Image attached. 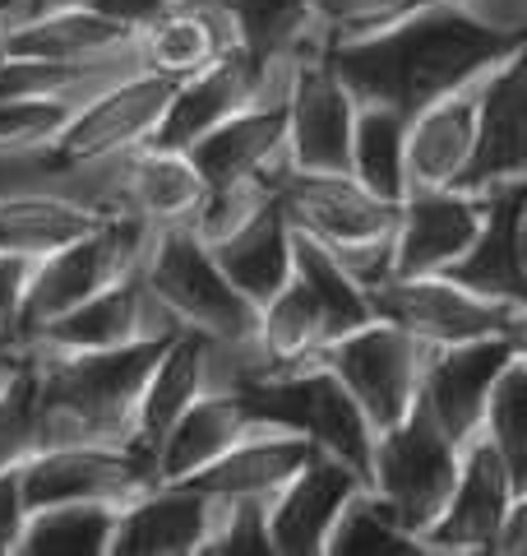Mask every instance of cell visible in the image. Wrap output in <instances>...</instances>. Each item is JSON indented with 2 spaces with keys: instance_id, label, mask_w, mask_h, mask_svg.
<instances>
[{
  "instance_id": "39",
  "label": "cell",
  "mask_w": 527,
  "mask_h": 556,
  "mask_svg": "<svg viewBox=\"0 0 527 556\" xmlns=\"http://www.w3.org/2000/svg\"><path fill=\"white\" fill-rule=\"evenodd\" d=\"M38 455V376L33 357H24L0 380V473Z\"/></svg>"
},
{
  "instance_id": "50",
  "label": "cell",
  "mask_w": 527,
  "mask_h": 556,
  "mask_svg": "<svg viewBox=\"0 0 527 556\" xmlns=\"http://www.w3.org/2000/svg\"><path fill=\"white\" fill-rule=\"evenodd\" d=\"M171 5H181V0H171Z\"/></svg>"
},
{
  "instance_id": "29",
  "label": "cell",
  "mask_w": 527,
  "mask_h": 556,
  "mask_svg": "<svg viewBox=\"0 0 527 556\" xmlns=\"http://www.w3.org/2000/svg\"><path fill=\"white\" fill-rule=\"evenodd\" d=\"M250 427L236 408L232 394H200L176 422L167 427V437L153 445V473L157 482H185L200 468H208L241 431Z\"/></svg>"
},
{
  "instance_id": "38",
  "label": "cell",
  "mask_w": 527,
  "mask_h": 556,
  "mask_svg": "<svg viewBox=\"0 0 527 556\" xmlns=\"http://www.w3.org/2000/svg\"><path fill=\"white\" fill-rule=\"evenodd\" d=\"M324 556H421V552H416V538L402 533L371 492H361L338 515Z\"/></svg>"
},
{
  "instance_id": "32",
  "label": "cell",
  "mask_w": 527,
  "mask_h": 556,
  "mask_svg": "<svg viewBox=\"0 0 527 556\" xmlns=\"http://www.w3.org/2000/svg\"><path fill=\"white\" fill-rule=\"evenodd\" d=\"M116 510L107 501H56L24 515L10 556H107Z\"/></svg>"
},
{
  "instance_id": "27",
  "label": "cell",
  "mask_w": 527,
  "mask_h": 556,
  "mask_svg": "<svg viewBox=\"0 0 527 556\" xmlns=\"http://www.w3.org/2000/svg\"><path fill=\"white\" fill-rule=\"evenodd\" d=\"M232 47H236V33L214 0L167 5L144 33H134L139 70H153V75H167V79H190L195 70L214 65Z\"/></svg>"
},
{
  "instance_id": "25",
  "label": "cell",
  "mask_w": 527,
  "mask_h": 556,
  "mask_svg": "<svg viewBox=\"0 0 527 556\" xmlns=\"http://www.w3.org/2000/svg\"><path fill=\"white\" fill-rule=\"evenodd\" d=\"M310 450L314 445L292 437V431L245 427L214 464L200 468V473L185 482L214 501H269L278 486L306 464Z\"/></svg>"
},
{
  "instance_id": "33",
  "label": "cell",
  "mask_w": 527,
  "mask_h": 556,
  "mask_svg": "<svg viewBox=\"0 0 527 556\" xmlns=\"http://www.w3.org/2000/svg\"><path fill=\"white\" fill-rule=\"evenodd\" d=\"M102 214L83 208L75 200L42 195V190H20V195H0V251L38 260L65 241L83 237Z\"/></svg>"
},
{
  "instance_id": "16",
  "label": "cell",
  "mask_w": 527,
  "mask_h": 556,
  "mask_svg": "<svg viewBox=\"0 0 527 556\" xmlns=\"http://www.w3.org/2000/svg\"><path fill=\"white\" fill-rule=\"evenodd\" d=\"M365 492V478L329 450H310L306 464L264 501V525H269L273 556H324L329 533L338 515L351 506V496Z\"/></svg>"
},
{
  "instance_id": "31",
  "label": "cell",
  "mask_w": 527,
  "mask_h": 556,
  "mask_svg": "<svg viewBox=\"0 0 527 556\" xmlns=\"http://www.w3.org/2000/svg\"><path fill=\"white\" fill-rule=\"evenodd\" d=\"M292 278L306 288L314 316H320L324 343L338 334H351L365 320H375L361 278L343 265L338 251H329L324 241H314L306 232H292Z\"/></svg>"
},
{
  "instance_id": "7",
  "label": "cell",
  "mask_w": 527,
  "mask_h": 556,
  "mask_svg": "<svg viewBox=\"0 0 527 556\" xmlns=\"http://www.w3.org/2000/svg\"><path fill=\"white\" fill-rule=\"evenodd\" d=\"M375 320L398 325L426 348L467 343L486 334H523L527 339V306L481 298L449 274H384L380 283L365 288Z\"/></svg>"
},
{
  "instance_id": "37",
  "label": "cell",
  "mask_w": 527,
  "mask_h": 556,
  "mask_svg": "<svg viewBox=\"0 0 527 556\" xmlns=\"http://www.w3.org/2000/svg\"><path fill=\"white\" fill-rule=\"evenodd\" d=\"M477 437H486L490 450H496L504 468L514 473V482L527 486V353L509 362L500 380L490 386Z\"/></svg>"
},
{
  "instance_id": "9",
  "label": "cell",
  "mask_w": 527,
  "mask_h": 556,
  "mask_svg": "<svg viewBox=\"0 0 527 556\" xmlns=\"http://www.w3.org/2000/svg\"><path fill=\"white\" fill-rule=\"evenodd\" d=\"M426 343H416L412 334H402L389 320H365L351 334L329 339L314 362L338 380V386L357 399V408L365 413L371 431L394 427L398 417H408L416 404L421 367H426Z\"/></svg>"
},
{
  "instance_id": "17",
  "label": "cell",
  "mask_w": 527,
  "mask_h": 556,
  "mask_svg": "<svg viewBox=\"0 0 527 556\" xmlns=\"http://www.w3.org/2000/svg\"><path fill=\"white\" fill-rule=\"evenodd\" d=\"M486 218V195L463 186H412L389 232L394 274H445Z\"/></svg>"
},
{
  "instance_id": "8",
  "label": "cell",
  "mask_w": 527,
  "mask_h": 556,
  "mask_svg": "<svg viewBox=\"0 0 527 556\" xmlns=\"http://www.w3.org/2000/svg\"><path fill=\"white\" fill-rule=\"evenodd\" d=\"M269 195L283 208L292 232L324 241L343 260L384 247L398 218V204L365 190L351 172H301L287 159L269 167Z\"/></svg>"
},
{
  "instance_id": "34",
  "label": "cell",
  "mask_w": 527,
  "mask_h": 556,
  "mask_svg": "<svg viewBox=\"0 0 527 556\" xmlns=\"http://www.w3.org/2000/svg\"><path fill=\"white\" fill-rule=\"evenodd\" d=\"M236 33V47L264 65L292 61L306 42L320 38L310 0H214Z\"/></svg>"
},
{
  "instance_id": "46",
  "label": "cell",
  "mask_w": 527,
  "mask_h": 556,
  "mask_svg": "<svg viewBox=\"0 0 527 556\" xmlns=\"http://www.w3.org/2000/svg\"><path fill=\"white\" fill-rule=\"evenodd\" d=\"M527 552V492L514 496V506L504 510L496 538H490V556H523Z\"/></svg>"
},
{
  "instance_id": "48",
  "label": "cell",
  "mask_w": 527,
  "mask_h": 556,
  "mask_svg": "<svg viewBox=\"0 0 527 556\" xmlns=\"http://www.w3.org/2000/svg\"><path fill=\"white\" fill-rule=\"evenodd\" d=\"M5 20H10V5H5V0H0V33H5Z\"/></svg>"
},
{
  "instance_id": "44",
  "label": "cell",
  "mask_w": 527,
  "mask_h": 556,
  "mask_svg": "<svg viewBox=\"0 0 527 556\" xmlns=\"http://www.w3.org/2000/svg\"><path fill=\"white\" fill-rule=\"evenodd\" d=\"M75 5H88V10H98L102 20H112L120 24L126 33H144L157 14H163L171 0H75Z\"/></svg>"
},
{
  "instance_id": "13",
  "label": "cell",
  "mask_w": 527,
  "mask_h": 556,
  "mask_svg": "<svg viewBox=\"0 0 527 556\" xmlns=\"http://www.w3.org/2000/svg\"><path fill=\"white\" fill-rule=\"evenodd\" d=\"M527 486L514 482L504 459L490 450L486 437H472L459 455V478L449 486V501L430 519V529L416 538L421 556H490L504 510Z\"/></svg>"
},
{
  "instance_id": "10",
  "label": "cell",
  "mask_w": 527,
  "mask_h": 556,
  "mask_svg": "<svg viewBox=\"0 0 527 556\" xmlns=\"http://www.w3.org/2000/svg\"><path fill=\"white\" fill-rule=\"evenodd\" d=\"M287 75H292V61L264 65L255 56H245L241 47L222 51L214 65L195 70L190 79H176L167 108H163V116H157V126H153V135L144 139V144L185 153L195 139H204L214 126H222L227 116L245 112L250 102L287 93Z\"/></svg>"
},
{
  "instance_id": "18",
  "label": "cell",
  "mask_w": 527,
  "mask_h": 556,
  "mask_svg": "<svg viewBox=\"0 0 527 556\" xmlns=\"http://www.w3.org/2000/svg\"><path fill=\"white\" fill-rule=\"evenodd\" d=\"M527 177V47L509 51L500 65L486 70L477 98V139L472 159L453 186L490 190Z\"/></svg>"
},
{
  "instance_id": "24",
  "label": "cell",
  "mask_w": 527,
  "mask_h": 556,
  "mask_svg": "<svg viewBox=\"0 0 527 556\" xmlns=\"http://www.w3.org/2000/svg\"><path fill=\"white\" fill-rule=\"evenodd\" d=\"M5 56H42V61H69V65H102V61H139L134 33L102 20L88 5H51L38 14L5 20L0 33Z\"/></svg>"
},
{
  "instance_id": "42",
  "label": "cell",
  "mask_w": 527,
  "mask_h": 556,
  "mask_svg": "<svg viewBox=\"0 0 527 556\" xmlns=\"http://www.w3.org/2000/svg\"><path fill=\"white\" fill-rule=\"evenodd\" d=\"M402 0H310V14L314 24L324 28V38H338V33H351V28H365L394 14Z\"/></svg>"
},
{
  "instance_id": "21",
  "label": "cell",
  "mask_w": 527,
  "mask_h": 556,
  "mask_svg": "<svg viewBox=\"0 0 527 556\" xmlns=\"http://www.w3.org/2000/svg\"><path fill=\"white\" fill-rule=\"evenodd\" d=\"M214 496L190 482H153L116 510L107 556H200Z\"/></svg>"
},
{
  "instance_id": "6",
  "label": "cell",
  "mask_w": 527,
  "mask_h": 556,
  "mask_svg": "<svg viewBox=\"0 0 527 556\" xmlns=\"http://www.w3.org/2000/svg\"><path fill=\"white\" fill-rule=\"evenodd\" d=\"M139 274H144L153 298L176 316V325L200 329L208 339L255 334V306L222 278L218 260L208 255L204 237L190 223L153 228L149 251L139 260Z\"/></svg>"
},
{
  "instance_id": "3",
  "label": "cell",
  "mask_w": 527,
  "mask_h": 556,
  "mask_svg": "<svg viewBox=\"0 0 527 556\" xmlns=\"http://www.w3.org/2000/svg\"><path fill=\"white\" fill-rule=\"evenodd\" d=\"M232 399L250 427L292 431V437L310 441L314 450L338 455L343 464H351L365 478L375 431L365 422V413L357 408V399H351L320 362L245 380L241 390H232Z\"/></svg>"
},
{
  "instance_id": "47",
  "label": "cell",
  "mask_w": 527,
  "mask_h": 556,
  "mask_svg": "<svg viewBox=\"0 0 527 556\" xmlns=\"http://www.w3.org/2000/svg\"><path fill=\"white\" fill-rule=\"evenodd\" d=\"M24 357H28V353H14V348H10L5 339H0V380H5V376H10L14 367H20Z\"/></svg>"
},
{
  "instance_id": "5",
  "label": "cell",
  "mask_w": 527,
  "mask_h": 556,
  "mask_svg": "<svg viewBox=\"0 0 527 556\" xmlns=\"http://www.w3.org/2000/svg\"><path fill=\"white\" fill-rule=\"evenodd\" d=\"M459 455L463 445L449 441L435 427V417L412 404L408 417L375 431L371 464H365V492L380 501L384 515L402 533L421 538L439 515V506L449 501V486L459 478Z\"/></svg>"
},
{
  "instance_id": "11",
  "label": "cell",
  "mask_w": 527,
  "mask_h": 556,
  "mask_svg": "<svg viewBox=\"0 0 527 556\" xmlns=\"http://www.w3.org/2000/svg\"><path fill=\"white\" fill-rule=\"evenodd\" d=\"M283 112H287V163L292 167L347 172L357 98H351L347 84L333 75V65L324 56V33L292 56Z\"/></svg>"
},
{
  "instance_id": "22",
  "label": "cell",
  "mask_w": 527,
  "mask_h": 556,
  "mask_svg": "<svg viewBox=\"0 0 527 556\" xmlns=\"http://www.w3.org/2000/svg\"><path fill=\"white\" fill-rule=\"evenodd\" d=\"M185 159H190V167L200 172L204 190L269 177V167H278L287 159L283 93H278V98H259L245 112L227 116L222 126H214L204 139H195V144L185 149Z\"/></svg>"
},
{
  "instance_id": "43",
  "label": "cell",
  "mask_w": 527,
  "mask_h": 556,
  "mask_svg": "<svg viewBox=\"0 0 527 556\" xmlns=\"http://www.w3.org/2000/svg\"><path fill=\"white\" fill-rule=\"evenodd\" d=\"M28 274H33L28 255L0 251V339H10V329H14V316H20V302H24V288H28Z\"/></svg>"
},
{
  "instance_id": "30",
  "label": "cell",
  "mask_w": 527,
  "mask_h": 556,
  "mask_svg": "<svg viewBox=\"0 0 527 556\" xmlns=\"http://www.w3.org/2000/svg\"><path fill=\"white\" fill-rule=\"evenodd\" d=\"M204 200V181L190 167L185 153L171 149H149L139 144L130 153L126 172V218H139L149 228H167V223H190Z\"/></svg>"
},
{
  "instance_id": "1",
  "label": "cell",
  "mask_w": 527,
  "mask_h": 556,
  "mask_svg": "<svg viewBox=\"0 0 527 556\" xmlns=\"http://www.w3.org/2000/svg\"><path fill=\"white\" fill-rule=\"evenodd\" d=\"M518 47H527V0H435L324 38V56L357 102L412 116Z\"/></svg>"
},
{
  "instance_id": "14",
  "label": "cell",
  "mask_w": 527,
  "mask_h": 556,
  "mask_svg": "<svg viewBox=\"0 0 527 556\" xmlns=\"http://www.w3.org/2000/svg\"><path fill=\"white\" fill-rule=\"evenodd\" d=\"M153 459L134 445H51L20 464L24 506H56V501H107L126 506L153 486Z\"/></svg>"
},
{
  "instance_id": "26",
  "label": "cell",
  "mask_w": 527,
  "mask_h": 556,
  "mask_svg": "<svg viewBox=\"0 0 527 556\" xmlns=\"http://www.w3.org/2000/svg\"><path fill=\"white\" fill-rule=\"evenodd\" d=\"M204 247L218 260L222 278L255 311L292 278V223L283 218V208L273 204V195H269V204H259L241 228L204 241Z\"/></svg>"
},
{
  "instance_id": "45",
  "label": "cell",
  "mask_w": 527,
  "mask_h": 556,
  "mask_svg": "<svg viewBox=\"0 0 527 556\" xmlns=\"http://www.w3.org/2000/svg\"><path fill=\"white\" fill-rule=\"evenodd\" d=\"M24 486H20V468H5L0 473V556L14 552V538L24 529Z\"/></svg>"
},
{
  "instance_id": "4",
  "label": "cell",
  "mask_w": 527,
  "mask_h": 556,
  "mask_svg": "<svg viewBox=\"0 0 527 556\" xmlns=\"http://www.w3.org/2000/svg\"><path fill=\"white\" fill-rule=\"evenodd\" d=\"M149 237H153L149 223L112 214V218L93 223L83 237L38 255L33 260V274H28V288H24V302H20V316H14V329L5 343L14 353H24V343L38 334L42 325L65 316V311L79 306L83 298H93L98 288H107L116 278H126L130 269H139V260L149 251Z\"/></svg>"
},
{
  "instance_id": "41",
  "label": "cell",
  "mask_w": 527,
  "mask_h": 556,
  "mask_svg": "<svg viewBox=\"0 0 527 556\" xmlns=\"http://www.w3.org/2000/svg\"><path fill=\"white\" fill-rule=\"evenodd\" d=\"M69 102L56 98H10L0 102V153L38 149L69 121Z\"/></svg>"
},
{
  "instance_id": "23",
  "label": "cell",
  "mask_w": 527,
  "mask_h": 556,
  "mask_svg": "<svg viewBox=\"0 0 527 556\" xmlns=\"http://www.w3.org/2000/svg\"><path fill=\"white\" fill-rule=\"evenodd\" d=\"M481 79H467L459 89L430 98L426 108L408 116V135H402V172L412 186H453L463 177L472 159V139H477V98ZM402 190V195H408Z\"/></svg>"
},
{
  "instance_id": "20",
  "label": "cell",
  "mask_w": 527,
  "mask_h": 556,
  "mask_svg": "<svg viewBox=\"0 0 527 556\" xmlns=\"http://www.w3.org/2000/svg\"><path fill=\"white\" fill-rule=\"evenodd\" d=\"M486 195V218L467 251L445 269L453 283H463L481 298L523 302L527 306V265H523V241H527V177L477 190Z\"/></svg>"
},
{
  "instance_id": "28",
  "label": "cell",
  "mask_w": 527,
  "mask_h": 556,
  "mask_svg": "<svg viewBox=\"0 0 527 556\" xmlns=\"http://www.w3.org/2000/svg\"><path fill=\"white\" fill-rule=\"evenodd\" d=\"M200 394H208V334H200V329H176L163 343L157 362L149 367L144 390H139L130 445L153 455V445L167 437V427L195 404Z\"/></svg>"
},
{
  "instance_id": "36",
  "label": "cell",
  "mask_w": 527,
  "mask_h": 556,
  "mask_svg": "<svg viewBox=\"0 0 527 556\" xmlns=\"http://www.w3.org/2000/svg\"><path fill=\"white\" fill-rule=\"evenodd\" d=\"M250 339L264 348V357H269L278 371L314 362V353L324 348V329H320V316H314V306L306 298V288L296 283V278H287V283L255 311Z\"/></svg>"
},
{
  "instance_id": "49",
  "label": "cell",
  "mask_w": 527,
  "mask_h": 556,
  "mask_svg": "<svg viewBox=\"0 0 527 556\" xmlns=\"http://www.w3.org/2000/svg\"><path fill=\"white\" fill-rule=\"evenodd\" d=\"M408 5H435V0H402V5H398V10H408Z\"/></svg>"
},
{
  "instance_id": "2",
  "label": "cell",
  "mask_w": 527,
  "mask_h": 556,
  "mask_svg": "<svg viewBox=\"0 0 527 556\" xmlns=\"http://www.w3.org/2000/svg\"><path fill=\"white\" fill-rule=\"evenodd\" d=\"M167 339L116 348H24L38 376V450L51 445H130L134 408Z\"/></svg>"
},
{
  "instance_id": "19",
  "label": "cell",
  "mask_w": 527,
  "mask_h": 556,
  "mask_svg": "<svg viewBox=\"0 0 527 556\" xmlns=\"http://www.w3.org/2000/svg\"><path fill=\"white\" fill-rule=\"evenodd\" d=\"M176 316L149 292L144 274L130 269L126 278L98 288L93 298H83L79 306H69L65 316L42 325L24 348H116V343H134V339H171Z\"/></svg>"
},
{
  "instance_id": "35",
  "label": "cell",
  "mask_w": 527,
  "mask_h": 556,
  "mask_svg": "<svg viewBox=\"0 0 527 556\" xmlns=\"http://www.w3.org/2000/svg\"><path fill=\"white\" fill-rule=\"evenodd\" d=\"M402 135L408 116L384 108V102H357L351 116V144H347V172L380 200H402L408 172H402Z\"/></svg>"
},
{
  "instance_id": "15",
  "label": "cell",
  "mask_w": 527,
  "mask_h": 556,
  "mask_svg": "<svg viewBox=\"0 0 527 556\" xmlns=\"http://www.w3.org/2000/svg\"><path fill=\"white\" fill-rule=\"evenodd\" d=\"M171 89H176V79H167V75L130 70V75L116 79L112 89L79 102L47 144L69 163H102V159H116V153H130L153 135Z\"/></svg>"
},
{
  "instance_id": "40",
  "label": "cell",
  "mask_w": 527,
  "mask_h": 556,
  "mask_svg": "<svg viewBox=\"0 0 527 556\" xmlns=\"http://www.w3.org/2000/svg\"><path fill=\"white\" fill-rule=\"evenodd\" d=\"M200 556H273L264 501H214Z\"/></svg>"
},
{
  "instance_id": "12",
  "label": "cell",
  "mask_w": 527,
  "mask_h": 556,
  "mask_svg": "<svg viewBox=\"0 0 527 556\" xmlns=\"http://www.w3.org/2000/svg\"><path fill=\"white\" fill-rule=\"evenodd\" d=\"M523 353H527L523 334H486V339L430 348L426 367H421L416 404L435 417V427L445 431L449 441L467 445L481 431L490 386H496L500 371Z\"/></svg>"
}]
</instances>
